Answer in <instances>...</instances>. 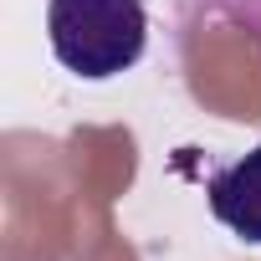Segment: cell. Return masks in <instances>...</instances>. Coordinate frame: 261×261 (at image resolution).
Segmentation results:
<instances>
[{
	"mask_svg": "<svg viewBox=\"0 0 261 261\" xmlns=\"http://www.w3.org/2000/svg\"><path fill=\"white\" fill-rule=\"evenodd\" d=\"M205 200H210V215H215L230 236L261 246V144H256L246 159L215 169L210 185H205Z\"/></svg>",
	"mask_w": 261,
	"mask_h": 261,
	"instance_id": "2",
	"label": "cell"
},
{
	"mask_svg": "<svg viewBox=\"0 0 261 261\" xmlns=\"http://www.w3.org/2000/svg\"><path fill=\"white\" fill-rule=\"evenodd\" d=\"M46 36L72 77L108 82L139 67L149 46V11L144 0H46Z\"/></svg>",
	"mask_w": 261,
	"mask_h": 261,
	"instance_id": "1",
	"label": "cell"
},
{
	"mask_svg": "<svg viewBox=\"0 0 261 261\" xmlns=\"http://www.w3.org/2000/svg\"><path fill=\"white\" fill-rule=\"evenodd\" d=\"M169 16H174V31L179 41L195 36V31H210V26H241L261 41V0H169Z\"/></svg>",
	"mask_w": 261,
	"mask_h": 261,
	"instance_id": "3",
	"label": "cell"
}]
</instances>
